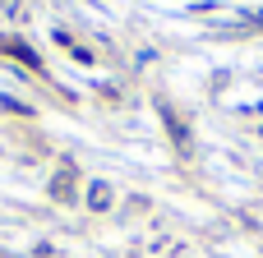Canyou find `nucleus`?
<instances>
[{"label": "nucleus", "mask_w": 263, "mask_h": 258, "mask_svg": "<svg viewBox=\"0 0 263 258\" xmlns=\"http://www.w3.org/2000/svg\"><path fill=\"white\" fill-rule=\"evenodd\" d=\"M88 203H92V208H106V203H111V189H106V185H92V189H88Z\"/></svg>", "instance_id": "obj_1"}]
</instances>
